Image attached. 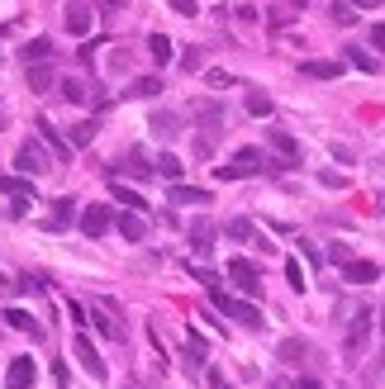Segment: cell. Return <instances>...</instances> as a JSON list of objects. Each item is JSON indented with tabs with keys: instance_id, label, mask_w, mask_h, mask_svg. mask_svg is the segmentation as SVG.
<instances>
[{
	"instance_id": "6da1fadb",
	"label": "cell",
	"mask_w": 385,
	"mask_h": 389,
	"mask_svg": "<svg viewBox=\"0 0 385 389\" xmlns=\"http://www.w3.org/2000/svg\"><path fill=\"white\" fill-rule=\"evenodd\" d=\"M276 166H285V161H267L257 148H238L233 161L219 166V181H243V176H262V171H276Z\"/></svg>"
},
{
	"instance_id": "7a4b0ae2",
	"label": "cell",
	"mask_w": 385,
	"mask_h": 389,
	"mask_svg": "<svg viewBox=\"0 0 385 389\" xmlns=\"http://www.w3.org/2000/svg\"><path fill=\"white\" fill-rule=\"evenodd\" d=\"M210 294H214V309L228 313L238 328H252V333L262 328V313H257V304H248V299H233V294H223V289H210Z\"/></svg>"
},
{
	"instance_id": "3957f363",
	"label": "cell",
	"mask_w": 385,
	"mask_h": 389,
	"mask_svg": "<svg viewBox=\"0 0 385 389\" xmlns=\"http://www.w3.org/2000/svg\"><path fill=\"white\" fill-rule=\"evenodd\" d=\"M15 166H19L24 176H43V171H53V157H48V148H43L38 138H24L19 152H15Z\"/></svg>"
},
{
	"instance_id": "277c9868",
	"label": "cell",
	"mask_w": 385,
	"mask_h": 389,
	"mask_svg": "<svg viewBox=\"0 0 385 389\" xmlns=\"http://www.w3.org/2000/svg\"><path fill=\"white\" fill-rule=\"evenodd\" d=\"M114 228V209L110 205H86V214H81V233L86 237H105Z\"/></svg>"
},
{
	"instance_id": "5b68a950",
	"label": "cell",
	"mask_w": 385,
	"mask_h": 389,
	"mask_svg": "<svg viewBox=\"0 0 385 389\" xmlns=\"http://www.w3.org/2000/svg\"><path fill=\"white\" fill-rule=\"evenodd\" d=\"M72 351H77V361H81V370H86V375H91V380H105V361H100V351H95V342L86 338V333H81V338H77V342H72Z\"/></svg>"
},
{
	"instance_id": "8992f818",
	"label": "cell",
	"mask_w": 385,
	"mask_h": 389,
	"mask_svg": "<svg viewBox=\"0 0 385 389\" xmlns=\"http://www.w3.org/2000/svg\"><path fill=\"white\" fill-rule=\"evenodd\" d=\"M33 380H38V365H33V356H15V361H10V370H5V389H33Z\"/></svg>"
},
{
	"instance_id": "52a82bcc",
	"label": "cell",
	"mask_w": 385,
	"mask_h": 389,
	"mask_svg": "<svg viewBox=\"0 0 385 389\" xmlns=\"http://www.w3.org/2000/svg\"><path fill=\"white\" fill-rule=\"evenodd\" d=\"M228 276L238 280V289H248V294H257V285H262V271H257L248 257H233V261H228Z\"/></svg>"
},
{
	"instance_id": "ba28073f",
	"label": "cell",
	"mask_w": 385,
	"mask_h": 389,
	"mask_svg": "<svg viewBox=\"0 0 385 389\" xmlns=\"http://www.w3.org/2000/svg\"><path fill=\"white\" fill-rule=\"evenodd\" d=\"M195 119L205 124V133H210V138H219V129H223V104H219V100H195Z\"/></svg>"
},
{
	"instance_id": "9c48e42d",
	"label": "cell",
	"mask_w": 385,
	"mask_h": 389,
	"mask_svg": "<svg viewBox=\"0 0 385 389\" xmlns=\"http://www.w3.org/2000/svg\"><path fill=\"white\" fill-rule=\"evenodd\" d=\"M91 24H95V19H91V5H86V0H67V33L81 38V33H91Z\"/></svg>"
},
{
	"instance_id": "30bf717a",
	"label": "cell",
	"mask_w": 385,
	"mask_h": 389,
	"mask_svg": "<svg viewBox=\"0 0 385 389\" xmlns=\"http://www.w3.org/2000/svg\"><path fill=\"white\" fill-rule=\"evenodd\" d=\"M38 138H43L48 148H53V157H57V161H62V166L72 161V143H67V138H62V133H57L53 124H48V119H38Z\"/></svg>"
},
{
	"instance_id": "8fae6325",
	"label": "cell",
	"mask_w": 385,
	"mask_h": 389,
	"mask_svg": "<svg viewBox=\"0 0 385 389\" xmlns=\"http://www.w3.org/2000/svg\"><path fill=\"white\" fill-rule=\"evenodd\" d=\"M366 333H371V313L357 309V313H352V323H347V356H357V351H361Z\"/></svg>"
},
{
	"instance_id": "7c38bea8",
	"label": "cell",
	"mask_w": 385,
	"mask_h": 389,
	"mask_svg": "<svg viewBox=\"0 0 385 389\" xmlns=\"http://www.w3.org/2000/svg\"><path fill=\"white\" fill-rule=\"evenodd\" d=\"M343 276H347L352 285H376V280H381V266H376V261H347Z\"/></svg>"
},
{
	"instance_id": "4fadbf2b",
	"label": "cell",
	"mask_w": 385,
	"mask_h": 389,
	"mask_svg": "<svg viewBox=\"0 0 385 389\" xmlns=\"http://www.w3.org/2000/svg\"><path fill=\"white\" fill-rule=\"evenodd\" d=\"M191 247L200 252V257L214 252V223H210V219H195V223H191Z\"/></svg>"
},
{
	"instance_id": "5bb4252c",
	"label": "cell",
	"mask_w": 385,
	"mask_h": 389,
	"mask_svg": "<svg viewBox=\"0 0 385 389\" xmlns=\"http://www.w3.org/2000/svg\"><path fill=\"white\" fill-rule=\"evenodd\" d=\"M114 228H119V233L129 237V242H143V237H148V219L129 209V214H119V219H114Z\"/></svg>"
},
{
	"instance_id": "9a60e30c",
	"label": "cell",
	"mask_w": 385,
	"mask_h": 389,
	"mask_svg": "<svg viewBox=\"0 0 385 389\" xmlns=\"http://www.w3.org/2000/svg\"><path fill=\"white\" fill-rule=\"evenodd\" d=\"M148 129L157 133V138H176V133H181V114H176V109H157V114L148 119Z\"/></svg>"
},
{
	"instance_id": "2e32d148",
	"label": "cell",
	"mask_w": 385,
	"mask_h": 389,
	"mask_svg": "<svg viewBox=\"0 0 385 389\" xmlns=\"http://www.w3.org/2000/svg\"><path fill=\"white\" fill-rule=\"evenodd\" d=\"M19 57H24L29 67H43V62H53V38H29Z\"/></svg>"
},
{
	"instance_id": "e0dca14e",
	"label": "cell",
	"mask_w": 385,
	"mask_h": 389,
	"mask_svg": "<svg viewBox=\"0 0 385 389\" xmlns=\"http://www.w3.org/2000/svg\"><path fill=\"white\" fill-rule=\"evenodd\" d=\"M171 205H214V195L195 185H171Z\"/></svg>"
},
{
	"instance_id": "ac0fdd59",
	"label": "cell",
	"mask_w": 385,
	"mask_h": 389,
	"mask_svg": "<svg viewBox=\"0 0 385 389\" xmlns=\"http://www.w3.org/2000/svg\"><path fill=\"white\" fill-rule=\"evenodd\" d=\"M5 323L15 328V333H29V338H43V328L33 323V313H24V309H5Z\"/></svg>"
},
{
	"instance_id": "d6986e66",
	"label": "cell",
	"mask_w": 385,
	"mask_h": 389,
	"mask_svg": "<svg viewBox=\"0 0 385 389\" xmlns=\"http://www.w3.org/2000/svg\"><path fill=\"white\" fill-rule=\"evenodd\" d=\"M57 90H62V100H72V104H86V100H91V86H86L81 77H62V86H57Z\"/></svg>"
},
{
	"instance_id": "ffe728a7",
	"label": "cell",
	"mask_w": 385,
	"mask_h": 389,
	"mask_svg": "<svg viewBox=\"0 0 385 389\" xmlns=\"http://www.w3.org/2000/svg\"><path fill=\"white\" fill-rule=\"evenodd\" d=\"M110 195H114V200H119L124 209H134V214H143V205H148V200H143L138 190H129L124 181H110Z\"/></svg>"
},
{
	"instance_id": "44dd1931",
	"label": "cell",
	"mask_w": 385,
	"mask_h": 389,
	"mask_svg": "<svg viewBox=\"0 0 385 389\" xmlns=\"http://www.w3.org/2000/svg\"><path fill=\"white\" fill-rule=\"evenodd\" d=\"M152 171H157L162 181L181 185V171H186V166H181V161H176V157H171V152H162V157H157V161H152Z\"/></svg>"
},
{
	"instance_id": "7402d4cb",
	"label": "cell",
	"mask_w": 385,
	"mask_h": 389,
	"mask_svg": "<svg viewBox=\"0 0 385 389\" xmlns=\"http://www.w3.org/2000/svg\"><path fill=\"white\" fill-rule=\"evenodd\" d=\"M0 190H5L10 200H29V205H33V185H29L24 176H0Z\"/></svg>"
},
{
	"instance_id": "603a6c76",
	"label": "cell",
	"mask_w": 385,
	"mask_h": 389,
	"mask_svg": "<svg viewBox=\"0 0 385 389\" xmlns=\"http://www.w3.org/2000/svg\"><path fill=\"white\" fill-rule=\"evenodd\" d=\"M223 233L233 237V242H262V237H257V228H252V219H243V214H238V219H228V223H223Z\"/></svg>"
},
{
	"instance_id": "cb8c5ba5",
	"label": "cell",
	"mask_w": 385,
	"mask_h": 389,
	"mask_svg": "<svg viewBox=\"0 0 385 389\" xmlns=\"http://www.w3.org/2000/svg\"><path fill=\"white\" fill-rule=\"evenodd\" d=\"M148 57H152L157 67H166V62L176 57V52H171V38H166V33H152V38H148Z\"/></svg>"
},
{
	"instance_id": "d4e9b609",
	"label": "cell",
	"mask_w": 385,
	"mask_h": 389,
	"mask_svg": "<svg viewBox=\"0 0 385 389\" xmlns=\"http://www.w3.org/2000/svg\"><path fill=\"white\" fill-rule=\"evenodd\" d=\"M124 171H129V176H138V181H148V176H157V171H152V161H148V157L138 152V148H134V152H129V157H124Z\"/></svg>"
},
{
	"instance_id": "484cf974",
	"label": "cell",
	"mask_w": 385,
	"mask_h": 389,
	"mask_svg": "<svg viewBox=\"0 0 385 389\" xmlns=\"http://www.w3.org/2000/svg\"><path fill=\"white\" fill-rule=\"evenodd\" d=\"M281 361H285V365H290V361H295V365H300V361H309V342L285 338V342H281Z\"/></svg>"
},
{
	"instance_id": "4316f807",
	"label": "cell",
	"mask_w": 385,
	"mask_h": 389,
	"mask_svg": "<svg viewBox=\"0 0 385 389\" xmlns=\"http://www.w3.org/2000/svg\"><path fill=\"white\" fill-rule=\"evenodd\" d=\"M77 219V200H53V219H48V228H67Z\"/></svg>"
},
{
	"instance_id": "83f0119b",
	"label": "cell",
	"mask_w": 385,
	"mask_h": 389,
	"mask_svg": "<svg viewBox=\"0 0 385 389\" xmlns=\"http://www.w3.org/2000/svg\"><path fill=\"white\" fill-rule=\"evenodd\" d=\"M129 95H134V100H152V95H162V81L157 77H138L134 86H129Z\"/></svg>"
},
{
	"instance_id": "f1b7e54d",
	"label": "cell",
	"mask_w": 385,
	"mask_h": 389,
	"mask_svg": "<svg viewBox=\"0 0 385 389\" xmlns=\"http://www.w3.org/2000/svg\"><path fill=\"white\" fill-rule=\"evenodd\" d=\"M243 104H248V114H252V119H267V114L276 109L272 95H262V90H248V100H243Z\"/></svg>"
},
{
	"instance_id": "f546056e",
	"label": "cell",
	"mask_w": 385,
	"mask_h": 389,
	"mask_svg": "<svg viewBox=\"0 0 385 389\" xmlns=\"http://www.w3.org/2000/svg\"><path fill=\"white\" fill-rule=\"evenodd\" d=\"M329 15H333V24H338V29H352V24H357V10H352L347 0H333Z\"/></svg>"
},
{
	"instance_id": "4dcf8cb0",
	"label": "cell",
	"mask_w": 385,
	"mask_h": 389,
	"mask_svg": "<svg viewBox=\"0 0 385 389\" xmlns=\"http://www.w3.org/2000/svg\"><path fill=\"white\" fill-rule=\"evenodd\" d=\"M304 77L333 81V77H343V62H304Z\"/></svg>"
},
{
	"instance_id": "1f68e13d",
	"label": "cell",
	"mask_w": 385,
	"mask_h": 389,
	"mask_svg": "<svg viewBox=\"0 0 385 389\" xmlns=\"http://www.w3.org/2000/svg\"><path fill=\"white\" fill-rule=\"evenodd\" d=\"M272 148L281 157H285V161H295V157H300V148H295V138H290V133H281V129H272Z\"/></svg>"
},
{
	"instance_id": "d6a6232c",
	"label": "cell",
	"mask_w": 385,
	"mask_h": 389,
	"mask_svg": "<svg viewBox=\"0 0 385 389\" xmlns=\"http://www.w3.org/2000/svg\"><path fill=\"white\" fill-rule=\"evenodd\" d=\"M347 52H352L347 62H352L357 72H366V77H376V72H381V62H376V57H366V48H347Z\"/></svg>"
},
{
	"instance_id": "836d02e7",
	"label": "cell",
	"mask_w": 385,
	"mask_h": 389,
	"mask_svg": "<svg viewBox=\"0 0 385 389\" xmlns=\"http://www.w3.org/2000/svg\"><path fill=\"white\" fill-rule=\"evenodd\" d=\"M29 86H33V90H48V86H53V67H48V62H43V67H29Z\"/></svg>"
},
{
	"instance_id": "e575fe53",
	"label": "cell",
	"mask_w": 385,
	"mask_h": 389,
	"mask_svg": "<svg viewBox=\"0 0 385 389\" xmlns=\"http://www.w3.org/2000/svg\"><path fill=\"white\" fill-rule=\"evenodd\" d=\"M91 323H95V328H100V333H105V338H124V328H119V323H114L110 313H100V309H95V313H91Z\"/></svg>"
},
{
	"instance_id": "d590c367",
	"label": "cell",
	"mask_w": 385,
	"mask_h": 389,
	"mask_svg": "<svg viewBox=\"0 0 385 389\" xmlns=\"http://www.w3.org/2000/svg\"><path fill=\"white\" fill-rule=\"evenodd\" d=\"M91 138H95V124L86 119V124H77V129H72V138H67V143H72V148H86Z\"/></svg>"
},
{
	"instance_id": "8d00e7d4",
	"label": "cell",
	"mask_w": 385,
	"mask_h": 389,
	"mask_svg": "<svg viewBox=\"0 0 385 389\" xmlns=\"http://www.w3.org/2000/svg\"><path fill=\"white\" fill-rule=\"evenodd\" d=\"M285 280H290V289H295V294L309 285V280H304V271H300V261H285Z\"/></svg>"
},
{
	"instance_id": "74e56055",
	"label": "cell",
	"mask_w": 385,
	"mask_h": 389,
	"mask_svg": "<svg viewBox=\"0 0 385 389\" xmlns=\"http://www.w3.org/2000/svg\"><path fill=\"white\" fill-rule=\"evenodd\" d=\"M324 261H333V266H347V261H352L347 242H329V257H324Z\"/></svg>"
},
{
	"instance_id": "f35d334b",
	"label": "cell",
	"mask_w": 385,
	"mask_h": 389,
	"mask_svg": "<svg viewBox=\"0 0 385 389\" xmlns=\"http://www.w3.org/2000/svg\"><path fill=\"white\" fill-rule=\"evenodd\" d=\"M200 62H205V48H191L186 57H181V67H186V72H200Z\"/></svg>"
},
{
	"instance_id": "ab89813d",
	"label": "cell",
	"mask_w": 385,
	"mask_h": 389,
	"mask_svg": "<svg viewBox=\"0 0 385 389\" xmlns=\"http://www.w3.org/2000/svg\"><path fill=\"white\" fill-rule=\"evenodd\" d=\"M214 143H219V138H210V133H200V138H195V157H210V152H214Z\"/></svg>"
},
{
	"instance_id": "60d3db41",
	"label": "cell",
	"mask_w": 385,
	"mask_h": 389,
	"mask_svg": "<svg viewBox=\"0 0 385 389\" xmlns=\"http://www.w3.org/2000/svg\"><path fill=\"white\" fill-rule=\"evenodd\" d=\"M171 10H176V15H186V19H195V10H200V5H195V0H171Z\"/></svg>"
},
{
	"instance_id": "b9f144b4",
	"label": "cell",
	"mask_w": 385,
	"mask_h": 389,
	"mask_svg": "<svg viewBox=\"0 0 385 389\" xmlns=\"http://www.w3.org/2000/svg\"><path fill=\"white\" fill-rule=\"evenodd\" d=\"M347 5H352V10H381L385 0H347Z\"/></svg>"
},
{
	"instance_id": "7bdbcfd3",
	"label": "cell",
	"mask_w": 385,
	"mask_h": 389,
	"mask_svg": "<svg viewBox=\"0 0 385 389\" xmlns=\"http://www.w3.org/2000/svg\"><path fill=\"white\" fill-rule=\"evenodd\" d=\"M371 43H376V48H385V24H376V29H371Z\"/></svg>"
},
{
	"instance_id": "ee69618b",
	"label": "cell",
	"mask_w": 385,
	"mask_h": 389,
	"mask_svg": "<svg viewBox=\"0 0 385 389\" xmlns=\"http://www.w3.org/2000/svg\"><path fill=\"white\" fill-rule=\"evenodd\" d=\"M210 389H233V385H228L223 375H214V370H210Z\"/></svg>"
},
{
	"instance_id": "f6af8a7d",
	"label": "cell",
	"mask_w": 385,
	"mask_h": 389,
	"mask_svg": "<svg viewBox=\"0 0 385 389\" xmlns=\"http://www.w3.org/2000/svg\"><path fill=\"white\" fill-rule=\"evenodd\" d=\"M290 389H324V385H319V380H309V375H304V380H295V385H290Z\"/></svg>"
},
{
	"instance_id": "bcb514c9",
	"label": "cell",
	"mask_w": 385,
	"mask_h": 389,
	"mask_svg": "<svg viewBox=\"0 0 385 389\" xmlns=\"http://www.w3.org/2000/svg\"><path fill=\"white\" fill-rule=\"evenodd\" d=\"M281 5H290V10H304V0H281Z\"/></svg>"
},
{
	"instance_id": "7dc6e473",
	"label": "cell",
	"mask_w": 385,
	"mask_h": 389,
	"mask_svg": "<svg viewBox=\"0 0 385 389\" xmlns=\"http://www.w3.org/2000/svg\"><path fill=\"white\" fill-rule=\"evenodd\" d=\"M100 5H110V10H124V0H100Z\"/></svg>"
},
{
	"instance_id": "c3c4849f",
	"label": "cell",
	"mask_w": 385,
	"mask_h": 389,
	"mask_svg": "<svg viewBox=\"0 0 385 389\" xmlns=\"http://www.w3.org/2000/svg\"><path fill=\"white\" fill-rule=\"evenodd\" d=\"M0 294H10V280H5V276H0Z\"/></svg>"
},
{
	"instance_id": "681fc988",
	"label": "cell",
	"mask_w": 385,
	"mask_h": 389,
	"mask_svg": "<svg viewBox=\"0 0 385 389\" xmlns=\"http://www.w3.org/2000/svg\"><path fill=\"white\" fill-rule=\"evenodd\" d=\"M381 333H385V309H381Z\"/></svg>"
}]
</instances>
